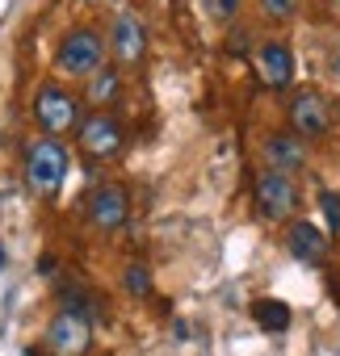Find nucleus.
<instances>
[{"label":"nucleus","instance_id":"a211bd4d","mask_svg":"<svg viewBox=\"0 0 340 356\" xmlns=\"http://www.w3.org/2000/svg\"><path fill=\"white\" fill-rule=\"evenodd\" d=\"M206 5V13L215 17V22H231L235 13H240V0H202Z\"/></svg>","mask_w":340,"mask_h":356},{"label":"nucleus","instance_id":"9b49d317","mask_svg":"<svg viewBox=\"0 0 340 356\" xmlns=\"http://www.w3.org/2000/svg\"><path fill=\"white\" fill-rule=\"evenodd\" d=\"M143 51H147V30H143L130 13H122V17L114 22V55H118L122 63H139Z\"/></svg>","mask_w":340,"mask_h":356},{"label":"nucleus","instance_id":"9d476101","mask_svg":"<svg viewBox=\"0 0 340 356\" xmlns=\"http://www.w3.org/2000/svg\"><path fill=\"white\" fill-rule=\"evenodd\" d=\"M286 248H290L294 260H302V264H319V260L327 256V235H323L315 222H294L290 235H286Z\"/></svg>","mask_w":340,"mask_h":356},{"label":"nucleus","instance_id":"2eb2a0df","mask_svg":"<svg viewBox=\"0 0 340 356\" xmlns=\"http://www.w3.org/2000/svg\"><path fill=\"white\" fill-rule=\"evenodd\" d=\"M126 289H130L134 298H147V293H151V273H147L143 264H130V268H126Z\"/></svg>","mask_w":340,"mask_h":356},{"label":"nucleus","instance_id":"f8f14e48","mask_svg":"<svg viewBox=\"0 0 340 356\" xmlns=\"http://www.w3.org/2000/svg\"><path fill=\"white\" fill-rule=\"evenodd\" d=\"M265 159H269V168L273 172H298L302 163H307V151H302V143L298 138H290V134H269V143H265Z\"/></svg>","mask_w":340,"mask_h":356},{"label":"nucleus","instance_id":"f03ea898","mask_svg":"<svg viewBox=\"0 0 340 356\" xmlns=\"http://www.w3.org/2000/svg\"><path fill=\"white\" fill-rule=\"evenodd\" d=\"M88 343H93V323L80 306H63L47 323V348L55 356H80V352H88Z\"/></svg>","mask_w":340,"mask_h":356},{"label":"nucleus","instance_id":"dca6fc26","mask_svg":"<svg viewBox=\"0 0 340 356\" xmlns=\"http://www.w3.org/2000/svg\"><path fill=\"white\" fill-rule=\"evenodd\" d=\"M319 210H323V218H327V231L336 235V231H340V193L323 189V193H319Z\"/></svg>","mask_w":340,"mask_h":356},{"label":"nucleus","instance_id":"7ed1b4c3","mask_svg":"<svg viewBox=\"0 0 340 356\" xmlns=\"http://www.w3.org/2000/svg\"><path fill=\"white\" fill-rule=\"evenodd\" d=\"M101 59H105V42L93 30H72L55 55L59 72H68V76H93V72H101Z\"/></svg>","mask_w":340,"mask_h":356},{"label":"nucleus","instance_id":"423d86ee","mask_svg":"<svg viewBox=\"0 0 340 356\" xmlns=\"http://www.w3.org/2000/svg\"><path fill=\"white\" fill-rule=\"evenodd\" d=\"M290 122H294V130H298L302 138H323L327 126H332V105H327L315 88H307V92L294 97V105H290Z\"/></svg>","mask_w":340,"mask_h":356},{"label":"nucleus","instance_id":"ddd939ff","mask_svg":"<svg viewBox=\"0 0 340 356\" xmlns=\"http://www.w3.org/2000/svg\"><path fill=\"white\" fill-rule=\"evenodd\" d=\"M252 318H256V327H261V331L281 335V331L290 327V306H286V302H277V298H261V302H252Z\"/></svg>","mask_w":340,"mask_h":356},{"label":"nucleus","instance_id":"6e6552de","mask_svg":"<svg viewBox=\"0 0 340 356\" xmlns=\"http://www.w3.org/2000/svg\"><path fill=\"white\" fill-rule=\"evenodd\" d=\"M80 147H84L88 155L105 159V155H114V151L122 147V126H118L109 113H93V118L80 122Z\"/></svg>","mask_w":340,"mask_h":356},{"label":"nucleus","instance_id":"20e7f679","mask_svg":"<svg viewBox=\"0 0 340 356\" xmlns=\"http://www.w3.org/2000/svg\"><path fill=\"white\" fill-rule=\"evenodd\" d=\"M256 206H261V214L265 218H290L294 214V206H298V189H294V181L286 172H261L256 176Z\"/></svg>","mask_w":340,"mask_h":356},{"label":"nucleus","instance_id":"aec40b11","mask_svg":"<svg viewBox=\"0 0 340 356\" xmlns=\"http://www.w3.org/2000/svg\"><path fill=\"white\" fill-rule=\"evenodd\" d=\"M336 72H340V55H336Z\"/></svg>","mask_w":340,"mask_h":356},{"label":"nucleus","instance_id":"1a4fd4ad","mask_svg":"<svg viewBox=\"0 0 340 356\" xmlns=\"http://www.w3.org/2000/svg\"><path fill=\"white\" fill-rule=\"evenodd\" d=\"M256 67H261V80H265L269 88H286V84L294 80V55H290L286 42H269V47H261Z\"/></svg>","mask_w":340,"mask_h":356},{"label":"nucleus","instance_id":"f3484780","mask_svg":"<svg viewBox=\"0 0 340 356\" xmlns=\"http://www.w3.org/2000/svg\"><path fill=\"white\" fill-rule=\"evenodd\" d=\"M261 9H265V17H273V22H290V17L298 13V0H261Z\"/></svg>","mask_w":340,"mask_h":356},{"label":"nucleus","instance_id":"f257e3e1","mask_svg":"<svg viewBox=\"0 0 340 356\" xmlns=\"http://www.w3.org/2000/svg\"><path fill=\"white\" fill-rule=\"evenodd\" d=\"M63 176H68V151L55 143V138H38L30 151H26V181L34 193H59L63 185Z\"/></svg>","mask_w":340,"mask_h":356},{"label":"nucleus","instance_id":"4468645a","mask_svg":"<svg viewBox=\"0 0 340 356\" xmlns=\"http://www.w3.org/2000/svg\"><path fill=\"white\" fill-rule=\"evenodd\" d=\"M114 92H118V72H114V67H101V72H93V88H88V97H93L97 105H105Z\"/></svg>","mask_w":340,"mask_h":356},{"label":"nucleus","instance_id":"6ab92c4d","mask_svg":"<svg viewBox=\"0 0 340 356\" xmlns=\"http://www.w3.org/2000/svg\"><path fill=\"white\" fill-rule=\"evenodd\" d=\"M5 264H9V256H5V248H0V273H5Z\"/></svg>","mask_w":340,"mask_h":356},{"label":"nucleus","instance_id":"4be33fe9","mask_svg":"<svg viewBox=\"0 0 340 356\" xmlns=\"http://www.w3.org/2000/svg\"><path fill=\"white\" fill-rule=\"evenodd\" d=\"M336 105H340V101H336Z\"/></svg>","mask_w":340,"mask_h":356},{"label":"nucleus","instance_id":"39448f33","mask_svg":"<svg viewBox=\"0 0 340 356\" xmlns=\"http://www.w3.org/2000/svg\"><path fill=\"white\" fill-rule=\"evenodd\" d=\"M126 214H130V197H126L122 185H101V189H93V197H88V218H93L97 231H105V235L122 231V227H126Z\"/></svg>","mask_w":340,"mask_h":356},{"label":"nucleus","instance_id":"0eeeda50","mask_svg":"<svg viewBox=\"0 0 340 356\" xmlns=\"http://www.w3.org/2000/svg\"><path fill=\"white\" fill-rule=\"evenodd\" d=\"M34 113H38V122H42L51 134H63V130L76 126V97L63 92L59 84H47V88L38 92V101H34Z\"/></svg>","mask_w":340,"mask_h":356},{"label":"nucleus","instance_id":"412c9836","mask_svg":"<svg viewBox=\"0 0 340 356\" xmlns=\"http://www.w3.org/2000/svg\"><path fill=\"white\" fill-rule=\"evenodd\" d=\"M332 5H336V9H340V0H332Z\"/></svg>","mask_w":340,"mask_h":356}]
</instances>
